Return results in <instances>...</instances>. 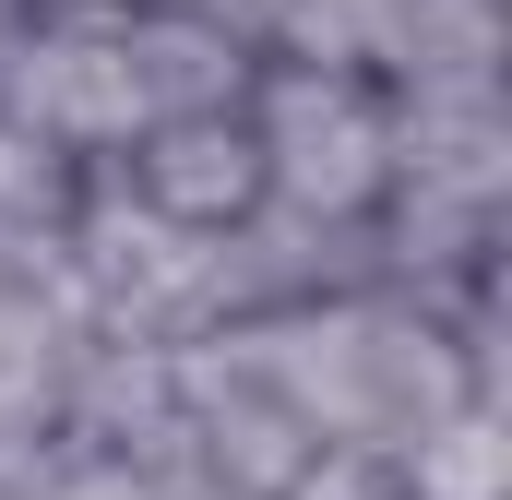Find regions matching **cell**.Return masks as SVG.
<instances>
[{"label":"cell","instance_id":"5","mask_svg":"<svg viewBox=\"0 0 512 500\" xmlns=\"http://www.w3.org/2000/svg\"><path fill=\"white\" fill-rule=\"evenodd\" d=\"M393 108V179L417 191H453V203H489L512 191V108L501 72H441V84H382Z\"/></svg>","mask_w":512,"mask_h":500},{"label":"cell","instance_id":"4","mask_svg":"<svg viewBox=\"0 0 512 500\" xmlns=\"http://www.w3.org/2000/svg\"><path fill=\"white\" fill-rule=\"evenodd\" d=\"M0 120L72 143L84 167H108L143 131V96L120 72V12H24V36L0 48Z\"/></svg>","mask_w":512,"mask_h":500},{"label":"cell","instance_id":"7","mask_svg":"<svg viewBox=\"0 0 512 500\" xmlns=\"http://www.w3.org/2000/svg\"><path fill=\"white\" fill-rule=\"evenodd\" d=\"M108 167H120L155 215H179V227H227V215H251V203H262V155H251V120H239V108L143 120Z\"/></svg>","mask_w":512,"mask_h":500},{"label":"cell","instance_id":"3","mask_svg":"<svg viewBox=\"0 0 512 500\" xmlns=\"http://www.w3.org/2000/svg\"><path fill=\"white\" fill-rule=\"evenodd\" d=\"M251 155H262V191L298 203V215H370L393 191V108H382V72H334V60H262L251 96Z\"/></svg>","mask_w":512,"mask_h":500},{"label":"cell","instance_id":"10","mask_svg":"<svg viewBox=\"0 0 512 500\" xmlns=\"http://www.w3.org/2000/svg\"><path fill=\"white\" fill-rule=\"evenodd\" d=\"M84 155L72 143H48V131H24V120H0V227H36V239H60L72 227V203H84Z\"/></svg>","mask_w":512,"mask_h":500},{"label":"cell","instance_id":"2","mask_svg":"<svg viewBox=\"0 0 512 500\" xmlns=\"http://www.w3.org/2000/svg\"><path fill=\"white\" fill-rule=\"evenodd\" d=\"M60 274L84 298L96 334H131V346H179L215 322V227H179L131 191L120 167L84 179L72 227H60Z\"/></svg>","mask_w":512,"mask_h":500},{"label":"cell","instance_id":"9","mask_svg":"<svg viewBox=\"0 0 512 500\" xmlns=\"http://www.w3.org/2000/svg\"><path fill=\"white\" fill-rule=\"evenodd\" d=\"M251 36H262V60H334V72H382L393 0H262Z\"/></svg>","mask_w":512,"mask_h":500},{"label":"cell","instance_id":"1","mask_svg":"<svg viewBox=\"0 0 512 500\" xmlns=\"http://www.w3.org/2000/svg\"><path fill=\"white\" fill-rule=\"evenodd\" d=\"M227 334L298 405L310 441H358V453H405L441 405L477 393L453 322L429 298H405V286H334V298H298V310H251Z\"/></svg>","mask_w":512,"mask_h":500},{"label":"cell","instance_id":"11","mask_svg":"<svg viewBox=\"0 0 512 500\" xmlns=\"http://www.w3.org/2000/svg\"><path fill=\"white\" fill-rule=\"evenodd\" d=\"M274 500H405V477H393V453H358V441H322L298 477Z\"/></svg>","mask_w":512,"mask_h":500},{"label":"cell","instance_id":"12","mask_svg":"<svg viewBox=\"0 0 512 500\" xmlns=\"http://www.w3.org/2000/svg\"><path fill=\"white\" fill-rule=\"evenodd\" d=\"M24 12H36V0H0V48H12V36H24Z\"/></svg>","mask_w":512,"mask_h":500},{"label":"cell","instance_id":"8","mask_svg":"<svg viewBox=\"0 0 512 500\" xmlns=\"http://www.w3.org/2000/svg\"><path fill=\"white\" fill-rule=\"evenodd\" d=\"M393 477L405 500H501L512 477V441H501V393H465V405H441L405 453H393Z\"/></svg>","mask_w":512,"mask_h":500},{"label":"cell","instance_id":"6","mask_svg":"<svg viewBox=\"0 0 512 500\" xmlns=\"http://www.w3.org/2000/svg\"><path fill=\"white\" fill-rule=\"evenodd\" d=\"M120 72L143 96V120H203V108H239L262 72V48L239 24L191 12V0H131L120 12Z\"/></svg>","mask_w":512,"mask_h":500}]
</instances>
